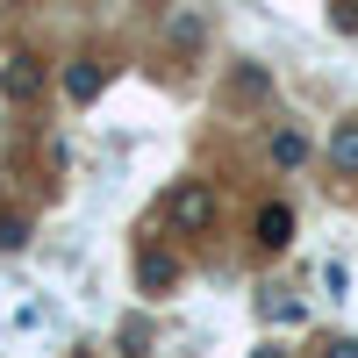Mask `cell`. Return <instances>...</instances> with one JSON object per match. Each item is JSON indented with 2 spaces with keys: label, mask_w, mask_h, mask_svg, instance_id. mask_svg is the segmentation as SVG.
<instances>
[{
  "label": "cell",
  "mask_w": 358,
  "mask_h": 358,
  "mask_svg": "<svg viewBox=\"0 0 358 358\" xmlns=\"http://www.w3.org/2000/svg\"><path fill=\"white\" fill-rule=\"evenodd\" d=\"M22 244H29V222H22V215H0V251H8V258H15Z\"/></svg>",
  "instance_id": "cell-11"
},
{
  "label": "cell",
  "mask_w": 358,
  "mask_h": 358,
  "mask_svg": "<svg viewBox=\"0 0 358 358\" xmlns=\"http://www.w3.org/2000/svg\"><path fill=\"white\" fill-rule=\"evenodd\" d=\"M251 358H287V351H280V344H258V351H251Z\"/></svg>",
  "instance_id": "cell-14"
},
{
  "label": "cell",
  "mask_w": 358,
  "mask_h": 358,
  "mask_svg": "<svg viewBox=\"0 0 358 358\" xmlns=\"http://www.w3.org/2000/svg\"><path fill=\"white\" fill-rule=\"evenodd\" d=\"M0 8H29V0H0Z\"/></svg>",
  "instance_id": "cell-15"
},
{
  "label": "cell",
  "mask_w": 358,
  "mask_h": 358,
  "mask_svg": "<svg viewBox=\"0 0 358 358\" xmlns=\"http://www.w3.org/2000/svg\"><path fill=\"white\" fill-rule=\"evenodd\" d=\"M0 101H15V108H36V101H43V65H36L29 50L0 57Z\"/></svg>",
  "instance_id": "cell-2"
},
{
  "label": "cell",
  "mask_w": 358,
  "mask_h": 358,
  "mask_svg": "<svg viewBox=\"0 0 358 358\" xmlns=\"http://www.w3.org/2000/svg\"><path fill=\"white\" fill-rule=\"evenodd\" d=\"M172 287H179V258H172V251H158V244H143V251H136V294L165 301Z\"/></svg>",
  "instance_id": "cell-3"
},
{
  "label": "cell",
  "mask_w": 358,
  "mask_h": 358,
  "mask_svg": "<svg viewBox=\"0 0 358 358\" xmlns=\"http://www.w3.org/2000/svg\"><path fill=\"white\" fill-rule=\"evenodd\" d=\"M322 294H330V301H344V294H351V265H344V258L322 265Z\"/></svg>",
  "instance_id": "cell-10"
},
{
  "label": "cell",
  "mask_w": 358,
  "mask_h": 358,
  "mask_svg": "<svg viewBox=\"0 0 358 358\" xmlns=\"http://www.w3.org/2000/svg\"><path fill=\"white\" fill-rule=\"evenodd\" d=\"M265 158H273L280 172H294V165H308V136H301V129L287 122V129H273V136H265Z\"/></svg>",
  "instance_id": "cell-6"
},
{
  "label": "cell",
  "mask_w": 358,
  "mask_h": 358,
  "mask_svg": "<svg viewBox=\"0 0 358 358\" xmlns=\"http://www.w3.org/2000/svg\"><path fill=\"white\" fill-rule=\"evenodd\" d=\"M265 94H273L265 65H229V101H265Z\"/></svg>",
  "instance_id": "cell-8"
},
{
  "label": "cell",
  "mask_w": 358,
  "mask_h": 358,
  "mask_svg": "<svg viewBox=\"0 0 358 358\" xmlns=\"http://www.w3.org/2000/svg\"><path fill=\"white\" fill-rule=\"evenodd\" d=\"M322 151H330L337 172H358V115H344V122L330 129V143H322Z\"/></svg>",
  "instance_id": "cell-7"
},
{
  "label": "cell",
  "mask_w": 358,
  "mask_h": 358,
  "mask_svg": "<svg viewBox=\"0 0 358 358\" xmlns=\"http://www.w3.org/2000/svg\"><path fill=\"white\" fill-rule=\"evenodd\" d=\"M265 322H287V330H294V322H301V301H287V294H265Z\"/></svg>",
  "instance_id": "cell-9"
},
{
  "label": "cell",
  "mask_w": 358,
  "mask_h": 358,
  "mask_svg": "<svg viewBox=\"0 0 358 358\" xmlns=\"http://www.w3.org/2000/svg\"><path fill=\"white\" fill-rule=\"evenodd\" d=\"M251 229H258V251H287V244H294V208H287V201H265Z\"/></svg>",
  "instance_id": "cell-4"
},
{
  "label": "cell",
  "mask_w": 358,
  "mask_h": 358,
  "mask_svg": "<svg viewBox=\"0 0 358 358\" xmlns=\"http://www.w3.org/2000/svg\"><path fill=\"white\" fill-rule=\"evenodd\" d=\"M215 215H222V201H215L208 179H179V187L165 194V222H172L179 236H208V229H215Z\"/></svg>",
  "instance_id": "cell-1"
},
{
  "label": "cell",
  "mask_w": 358,
  "mask_h": 358,
  "mask_svg": "<svg viewBox=\"0 0 358 358\" xmlns=\"http://www.w3.org/2000/svg\"><path fill=\"white\" fill-rule=\"evenodd\" d=\"M101 86H108V65H101V57H72V65H65V94L86 108V101H101Z\"/></svg>",
  "instance_id": "cell-5"
},
{
  "label": "cell",
  "mask_w": 358,
  "mask_h": 358,
  "mask_svg": "<svg viewBox=\"0 0 358 358\" xmlns=\"http://www.w3.org/2000/svg\"><path fill=\"white\" fill-rule=\"evenodd\" d=\"M172 36H179V43L194 50V43H201V15H179V22H172Z\"/></svg>",
  "instance_id": "cell-12"
},
{
  "label": "cell",
  "mask_w": 358,
  "mask_h": 358,
  "mask_svg": "<svg viewBox=\"0 0 358 358\" xmlns=\"http://www.w3.org/2000/svg\"><path fill=\"white\" fill-rule=\"evenodd\" d=\"M322 358H358V337H322Z\"/></svg>",
  "instance_id": "cell-13"
}]
</instances>
